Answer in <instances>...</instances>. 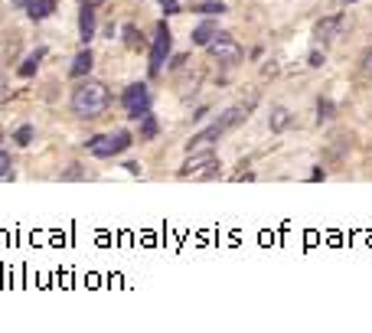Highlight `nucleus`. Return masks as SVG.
I'll list each match as a JSON object with an SVG mask.
<instances>
[{
    "mask_svg": "<svg viewBox=\"0 0 372 333\" xmlns=\"http://www.w3.org/2000/svg\"><path fill=\"white\" fill-rule=\"evenodd\" d=\"M108 105H112V92H108L105 82H95V79H88V82H82V85H75L72 88V99H69L72 114H75V118H85V121L105 114Z\"/></svg>",
    "mask_w": 372,
    "mask_h": 333,
    "instance_id": "f257e3e1",
    "label": "nucleus"
},
{
    "mask_svg": "<svg viewBox=\"0 0 372 333\" xmlns=\"http://www.w3.org/2000/svg\"><path fill=\"white\" fill-rule=\"evenodd\" d=\"M131 141H134V137L127 134V131H112V134H95L85 144V148H88V154H92V157L108 161V157H118V154H124V150L131 148Z\"/></svg>",
    "mask_w": 372,
    "mask_h": 333,
    "instance_id": "f03ea898",
    "label": "nucleus"
},
{
    "mask_svg": "<svg viewBox=\"0 0 372 333\" xmlns=\"http://www.w3.org/2000/svg\"><path fill=\"white\" fill-rule=\"evenodd\" d=\"M170 50H174V33H170V26L161 20V23H157V33H154V43H150V65H147L150 75L163 72V65L170 59Z\"/></svg>",
    "mask_w": 372,
    "mask_h": 333,
    "instance_id": "7ed1b4c3",
    "label": "nucleus"
},
{
    "mask_svg": "<svg viewBox=\"0 0 372 333\" xmlns=\"http://www.w3.org/2000/svg\"><path fill=\"white\" fill-rule=\"evenodd\" d=\"M121 105L124 111H127V118L131 121H141L144 114H150V92L144 82H134V85H127L124 88V95H121Z\"/></svg>",
    "mask_w": 372,
    "mask_h": 333,
    "instance_id": "20e7f679",
    "label": "nucleus"
},
{
    "mask_svg": "<svg viewBox=\"0 0 372 333\" xmlns=\"http://www.w3.org/2000/svg\"><path fill=\"white\" fill-rule=\"evenodd\" d=\"M206 52H209L212 59L219 62V65H238L242 62V46H238V39H232L229 33H216V39H212L209 46H206Z\"/></svg>",
    "mask_w": 372,
    "mask_h": 333,
    "instance_id": "39448f33",
    "label": "nucleus"
},
{
    "mask_svg": "<svg viewBox=\"0 0 372 333\" xmlns=\"http://www.w3.org/2000/svg\"><path fill=\"white\" fill-rule=\"evenodd\" d=\"M216 170H219V163H216V154L209 150H193V157L180 167V176H216Z\"/></svg>",
    "mask_w": 372,
    "mask_h": 333,
    "instance_id": "423d86ee",
    "label": "nucleus"
},
{
    "mask_svg": "<svg viewBox=\"0 0 372 333\" xmlns=\"http://www.w3.org/2000/svg\"><path fill=\"white\" fill-rule=\"evenodd\" d=\"M79 39H82L85 46L95 39V3H92V0H85L82 10H79Z\"/></svg>",
    "mask_w": 372,
    "mask_h": 333,
    "instance_id": "0eeeda50",
    "label": "nucleus"
},
{
    "mask_svg": "<svg viewBox=\"0 0 372 333\" xmlns=\"http://www.w3.org/2000/svg\"><path fill=\"white\" fill-rule=\"evenodd\" d=\"M223 134H225V128H223L219 121H216V124H209L206 131H199V134L189 137V144H186V148H189V150H209L212 144H216V141H219Z\"/></svg>",
    "mask_w": 372,
    "mask_h": 333,
    "instance_id": "6e6552de",
    "label": "nucleus"
},
{
    "mask_svg": "<svg viewBox=\"0 0 372 333\" xmlns=\"http://www.w3.org/2000/svg\"><path fill=\"white\" fill-rule=\"evenodd\" d=\"M340 30H343V17H327V20H320V23L313 26V37L320 39V43H330V39H336Z\"/></svg>",
    "mask_w": 372,
    "mask_h": 333,
    "instance_id": "1a4fd4ad",
    "label": "nucleus"
},
{
    "mask_svg": "<svg viewBox=\"0 0 372 333\" xmlns=\"http://www.w3.org/2000/svg\"><path fill=\"white\" fill-rule=\"evenodd\" d=\"M216 33H219V26L212 23V17H206L203 23L193 26V46H203V50H206L212 39H216Z\"/></svg>",
    "mask_w": 372,
    "mask_h": 333,
    "instance_id": "9d476101",
    "label": "nucleus"
},
{
    "mask_svg": "<svg viewBox=\"0 0 372 333\" xmlns=\"http://www.w3.org/2000/svg\"><path fill=\"white\" fill-rule=\"evenodd\" d=\"M92 62H95V59H92V50L85 46V50H82L72 59V65H69V75H72V79H85V75L92 72Z\"/></svg>",
    "mask_w": 372,
    "mask_h": 333,
    "instance_id": "9b49d317",
    "label": "nucleus"
},
{
    "mask_svg": "<svg viewBox=\"0 0 372 333\" xmlns=\"http://www.w3.org/2000/svg\"><path fill=\"white\" fill-rule=\"evenodd\" d=\"M26 13H30V20H46V17H52L56 13V0H33L30 7H26Z\"/></svg>",
    "mask_w": 372,
    "mask_h": 333,
    "instance_id": "f8f14e48",
    "label": "nucleus"
},
{
    "mask_svg": "<svg viewBox=\"0 0 372 333\" xmlns=\"http://www.w3.org/2000/svg\"><path fill=\"white\" fill-rule=\"evenodd\" d=\"M268 124H271V131H274V134H281V131H285L287 124H291V111L281 108V105H278V108H271V118H268Z\"/></svg>",
    "mask_w": 372,
    "mask_h": 333,
    "instance_id": "ddd939ff",
    "label": "nucleus"
},
{
    "mask_svg": "<svg viewBox=\"0 0 372 333\" xmlns=\"http://www.w3.org/2000/svg\"><path fill=\"white\" fill-rule=\"evenodd\" d=\"M39 59H43V50H37L33 56H26L23 65H20V75H23V79H33V75H37V69H39Z\"/></svg>",
    "mask_w": 372,
    "mask_h": 333,
    "instance_id": "4468645a",
    "label": "nucleus"
},
{
    "mask_svg": "<svg viewBox=\"0 0 372 333\" xmlns=\"http://www.w3.org/2000/svg\"><path fill=\"white\" fill-rule=\"evenodd\" d=\"M196 13H203V17H219V13H225V3L223 0H206V3H199Z\"/></svg>",
    "mask_w": 372,
    "mask_h": 333,
    "instance_id": "2eb2a0df",
    "label": "nucleus"
},
{
    "mask_svg": "<svg viewBox=\"0 0 372 333\" xmlns=\"http://www.w3.org/2000/svg\"><path fill=\"white\" fill-rule=\"evenodd\" d=\"M141 137H157V118L154 114H144L141 118Z\"/></svg>",
    "mask_w": 372,
    "mask_h": 333,
    "instance_id": "dca6fc26",
    "label": "nucleus"
},
{
    "mask_svg": "<svg viewBox=\"0 0 372 333\" xmlns=\"http://www.w3.org/2000/svg\"><path fill=\"white\" fill-rule=\"evenodd\" d=\"M121 37H124V43H127L131 50H137V46H141V33H137V26H124Z\"/></svg>",
    "mask_w": 372,
    "mask_h": 333,
    "instance_id": "f3484780",
    "label": "nucleus"
},
{
    "mask_svg": "<svg viewBox=\"0 0 372 333\" xmlns=\"http://www.w3.org/2000/svg\"><path fill=\"white\" fill-rule=\"evenodd\" d=\"M13 141H17V144H23V148H30V144H33V128H30V124H23V128L13 134Z\"/></svg>",
    "mask_w": 372,
    "mask_h": 333,
    "instance_id": "a211bd4d",
    "label": "nucleus"
},
{
    "mask_svg": "<svg viewBox=\"0 0 372 333\" xmlns=\"http://www.w3.org/2000/svg\"><path fill=\"white\" fill-rule=\"evenodd\" d=\"M13 176V163H10V154L0 150V180H10Z\"/></svg>",
    "mask_w": 372,
    "mask_h": 333,
    "instance_id": "6ab92c4d",
    "label": "nucleus"
},
{
    "mask_svg": "<svg viewBox=\"0 0 372 333\" xmlns=\"http://www.w3.org/2000/svg\"><path fill=\"white\" fill-rule=\"evenodd\" d=\"M360 69H362V75L372 82V46L366 52H362V59H360Z\"/></svg>",
    "mask_w": 372,
    "mask_h": 333,
    "instance_id": "aec40b11",
    "label": "nucleus"
},
{
    "mask_svg": "<svg viewBox=\"0 0 372 333\" xmlns=\"http://www.w3.org/2000/svg\"><path fill=\"white\" fill-rule=\"evenodd\" d=\"M317 114H320V121H330V118H333V105H330V101H317Z\"/></svg>",
    "mask_w": 372,
    "mask_h": 333,
    "instance_id": "412c9836",
    "label": "nucleus"
},
{
    "mask_svg": "<svg viewBox=\"0 0 372 333\" xmlns=\"http://www.w3.org/2000/svg\"><path fill=\"white\" fill-rule=\"evenodd\" d=\"M82 176H85V173H82V167H79V163H72L69 170L62 173V180H82Z\"/></svg>",
    "mask_w": 372,
    "mask_h": 333,
    "instance_id": "4be33fe9",
    "label": "nucleus"
},
{
    "mask_svg": "<svg viewBox=\"0 0 372 333\" xmlns=\"http://www.w3.org/2000/svg\"><path fill=\"white\" fill-rule=\"evenodd\" d=\"M161 7L167 17H170V13H180V3H176V0H161Z\"/></svg>",
    "mask_w": 372,
    "mask_h": 333,
    "instance_id": "5701e85b",
    "label": "nucleus"
},
{
    "mask_svg": "<svg viewBox=\"0 0 372 333\" xmlns=\"http://www.w3.org/2000/svg\"><path fill=\"white\" fill-rule=\"evenodd\" d=\"M307 62H310V65H313V69H317V65H320V62H323V52H317V50H313V52H310V56H307Z\"/></svg>",
    "mask_w": 372,
    "mask_h": 333,
    "instance_id": "b1692460",
    "label": "nucleus"
},
{
    "mask_svg": "<svg viewBox=\"0 0 372 333\" xmlns=\"http://www.w3.org/2000/svg\"><path fill=\"white\" fill-rule=\"evenodd\" d=\"M10 99V88H7V82H3V75H0V101Z\"/></svg>",
    "mask_w": 372,
    "mask_h": 333,
    "instance_id": "393cba45",
    "label": "nucleus"
},
{
    "mask_svg": "<svg viewBox=\"0 0 372 333\" xmlns=\"http://www.w3.org/2000/svg\"><path fill=\"white\" fill-rule=\"evenodd\" d=\"M323 176H327V173H323V170H320V167H317V170H313V173H310V180H313V183H320V180H323Z\"/></svg>",
    "mask_w": 372,
    "mask_h": 333,
    "instance_id": "a878e982",
    "label": "nucleus"
},
{
    "mask_svg": "<svg viewBox=\"0 0 372 333\" xmlns=\"http://www.w3.org/2000/svg\"><path fill=\"white\" fill-rule=\"evenodd\" d=\"M183 62H186V56H174V65L170 69H183Z\"/></svg>",
    "mask_w": 372,
    "mask_h": 333,
    "instance_id": "bb28decb",
    "label": "nucleus"
},
{
    "mask_svg": "<svg viewBox=\"0 0 372 333\" xmlns=\"http://www.w3.org/2000/svg\"><path fill=\"white\" fill-rule=\"evenodd\" d=\"M33 0H13V7H30Z\"/></svg>",
    "mask_w": 372,
    "mask_h": 333,
    "instance_id": "cd10ccee",
    "label": "nucleus"
},
{
    "mask_svg": "<svg viewBox=\"0 0 372 333\" xmlns=\"http://www.w3.org/2000/svg\"><path fill=\"white\" fill-rule=\"evenodd\" d=\"M343 3H360V0H343Z\"/></svg>",
    "mask_w": 372,
    "mask_h": 333,
    "instance_id": "c85d7f7f",
    "label": "nucleus"
},
{
    "mask_svg": "<svg viewBox=\"0 0 372 333\" xmlns=\"http://www.w3.org/2000/svg\"><path fill=\"white\" fill-rule=\"evenodd\" d=\"M92 3H101V0H92Z\"/></svg>",
    "mask_w": 372,
    "mask_h": 333,
    "instance_id": "c756f323",
    "label": "nucleus"
},
{
    "mask_svg": "<svg viewBox=\"0 0 372 333\" xmlns=\"http://www.w3.org/2000/svg\"><path fill=\"white\" fill-rule=\"evenodd\" d=\"M0 141H3V134H0Z\"/></svg>",
    "mask_w": 372,
    "mask_h": 333,
    "instance_id": "7c9ffc66",
    "label": "nucleus"
}]
</instances>
